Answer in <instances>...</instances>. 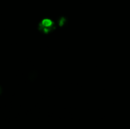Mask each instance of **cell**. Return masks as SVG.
I'll return each mask as SVG.
<instances>
[{
	"label": "cell",
	"mask_w": 130,
	"mask_h": 129,
	"mask_svg": "<svg viewBox=\"0 0 130 129\" xmlns=\"http://www.w3.org/2000/svg\"><path fill=\"white\" fill-rule=\"evenodd\" d=\"M38 29L43 33L48 34L56 29L55 22L50 18H44L40 22L38 25Z\"/></svg>",
	"instance_id": "1"
},
{
	"label": "cell",
	"mask_w": 130,
	"mask_h": 129,
	"mask_svg": "<svg viewBox=\"0 0 130 129\" xmlns=\"http://www.w3.org/2000/svg\"><path fill=\"white\" fill-rule=\"evenodd\" d=\"M85 74H88V73H85ZM90 75H94V74H90Z\"/></svg>",
	"instance_id": "3"
},
{
	"label": "cell",
	"mask_w": 130,
	"mask_h": 129,
	"mask_svg": "<svg viewBox=\"0 0 130 129\" xmlns=\"http://www.w3.org/2000/svg\"><path fill=\"white\" fill-rule=\"evenodd\" d=\"M2 87H1V86H0V95L2 94Z\"/></svg>",
	"instance_id": "2"
}]
</instances>
